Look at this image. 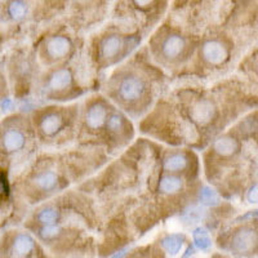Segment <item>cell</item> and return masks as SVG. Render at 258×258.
<instances>
[{
	"instance_id": "1",
	"label": "cell",
	"mask_w": 258,
	"mask_h": 258,
	"mask_svg": "<svg viewBox=\"0 0 258 258\" xmlns=\"http://www.w3.org/2000/svg\"><path fill=\"white\" fill-rule=\"evenodd\" d=\"M146 92V84L137 75L129 74L120 79L117 85V94L120 100L128 103H135L141 100Z\"/></svg>"
},
{
	"instance_id": "2",
	"label": "cell",
	"mask_w": 258,
	"mask_h": 258,
	"mask_svg": "<svg viewBox=\"0 0 258 258\" xmlns=\"http://www.w3.org/2000/svg\"><path fill=\"white\" fill-rule=\"evenodd\" d=\"M202 57L209 64L218 66V64H222L226 59L229 58V50L220 40L212 39V40L206 41L203 44Z\"/></svg>"
},
{
	"instance_id": "3",
	"label": "cell",
	"mask_w": 258,
	"mask_h": 258,
	"mask_svg": "<svg viewBox=\"0 0 258 258\" xmlns=\"http://www.w3.org/2000/svg\"><path fill=\"white\" fill-rule=\"evenodd\" d=\"M257 245V234L254 230L243 227L232 238V249L240 254L252 253Z\"/></svg>"
},
{
	"instance_id": "4",
	"label": "cell",
	"mask_w": 258,
	"mask_h": 258,
	"mask_svg": "<svg viewBox=\"0 0 258 258\" xmlns=\"http://www.w3.org/2000/svg\"><path fill=\"white\" fill-rule=\"evenodd\" d=\"M186 49V40L178 34H170L161 43V53L167 59L174 61L183 54Z\"/></svg>"
},
{
	"instance_id": "5",
	"label": "cell",
	"mask_w": 258,
	"mask_h": 258,
	"mask_svg": "<svg viewBox=\"0 0 258 258\" xmlns=\"http://www.w3.org/2000/svg\"><path fill=\"white\" fill-rule=\"evenodd\" d=\"M25 145H26V136L17 128L7 129L2 137V146L4 151L8 154L17 153L24 149Z\"/></svg>"
},
{
	"instance_id": "6",
	"label": "cell",
	"mask_w": 258,
	"mask_h": 258,
	"mask_svg": "<svg viewBox=\"0 0 258 258\" xmlns=\"http://www.w3.org/2000/svg\"><path fill=\"white\" fill-rule=\"evenodd\" d=\"M45 49H47L48 56L53 59H59L63 58L69 54V52L71 50V41L70 39L66 38V36H53L49 40L47 41V45H45Z\"/></svg>"
},
{
	"instance_id": "7",
	"label": "cell",
	"mask_w": 258,
	"mask_h": 258,
	"mask_svg": "<svg viewBox=\"0 0 258 258\" xmlns=\"http://www.w3.org/2000/svg\"><path fill=\"white\" fill-rule=\"evenodd\" d=\"M124 47L123 39L119 35H109L106 36L100 45V53L101 57L106 61L110 59H115L119 54H120L121 49Z\"/></svg>"
},
{
	"instance_id": "8",
	"label": "cell",
	"mask_w": 258,
	"mask_h": 258,
	"mask_svg": "<svg viewBox=\"0 0 258 258\" xmlns=\"http://www.w3.org/2000/svg\"><path fill=\"white\" fill-rule=\"evenodd\" d=\"M109 117V112L105 106L101 103H96V105L91 106L85 115V123L91 129H100L107 121Z\"/></svg>"
},
{
	"instance_id": "9",
	"label": "cell",
	"mask_w": 258,
	"mask_h": 258,
	"mask_svg": "<svg viewBox=\"0 0 258 258\" xmlns=\"http://www.w3.org/2000/svg\"><path fill=\"white\" fill-rule=\"evenodd\" d=\"M63 128V116L58 112H48L41 117L40 129L48 137L57 135Z\"/></svg>"
},
{
	"instance_id": "10",
	"label": "cell",
	"mask_w": 258,
	"mask_h": 258,
	"mask_svg": "<svg viewBox=\"0 0 258 258\" xmlns=\"http://www.w3.org/2000/svg\"><path fill=\"white\" fill-rule=\"evenodd\" d=\"M73 83V75L66 69H59L54 71L48 80V87L52 92H62L68 89Z\"/></svg>"
},
{
	"instance_id": "11",
	"label": "cell",
	"mask_w": 258,
	"mask_h": 258,
	"mask_svg": "<svg viewBox=\"0 0 258 258\" xmlns=\"http://www.w3.org/2000/svg\"><path fill=\"white\" fill-rule=\"evenodd\" d=\"M214 106L211 101L208 100H200L194 105L192 110H191V115L195 120L200 121V123H208L212 120V117L214 115Z\"/></svg>"
},
{
	"instance_id": "12",
	"label": "cell",
	"mask_w": 258,
	"mask_h": 258,
	"mask_svg": "<svg viewBox=\"0 0 258 258\" xmlns=\"http://www.w3.org/2000/svg\"><path fill=\"white\" fill-rule=\"evenodd\" d=\"M34 246H35V243L30 235L20 234L13 240L12 250L17 257H26L34 250Z\"/></svg>"
},
{
	"instance_id": "13",
	"label": "cell",
	"mask_w": 258,
	"mask_h": 258,
	"mask_svg": "<svg viewBox=\"0 0 258 258\" xmlns=\"http://www.w3.org/2000/svg\"><path fill=\"white\" fill-rule=\"evenodd\" d=\"M239 149V144L236 140L232 137L225 136V137L218 138L216 144H214V150L216 153L220 154L221 156H231L234 155Z\"/></svg>"
},
{
	"instance_id": "14",
	"label": "cell",
	"mask_w": 258,
	"mask_h": 258,
	"mask_svg": "<svg viewBox=\"0 0 258 258\" xmlns=\"http://www.w3.org/2000/svg\"><path fill=\"white\" fill-rule=\"evenodd\" d=\"M187 167V158L183 154H172L164 160V168L170 174L179 173Z\"/></svg>"
},
{
	"instance_id": "15",
	"label": "cell",
	"mask_w": 258,
	"mask_h": 258,
	"mask_svg": "<svg viewBox=\"0 0 258 258\" xmlns=\"http://www.w3.org/2000/svg\"><path fill=\"white\" fill-rule=\"evenodd\" d=\"M57 183H58V176H57L54 172H52V170L41 172V173H39L35 178V185L38 186L40 190L44 191L54 190Z\"/></svg>"
},
{
	"instance_id": "16",
	"label": "cell",
	"mask_w": 258,
	"mask_h": 258,
	"mask_svg": "<svg viewBox=\"0 0 258 258\" xmlns=\"http://www.w3.org/2000/svg\"><path fill=\"white\" fill-rule=\"evenodd\" d=\"M182 188V179L174 174H167L160 179L159 190L163 194H176Z\"/></svg>"
},
{
	"instance_id": "17",
	"label": "cell",
	"mask_w": 258,
	"mask_h": 258,
	"mask_svg": "<svg viewBox=\"0 0 258 258\" xmlns=\"http://www.w3.org/2000/svg\"><path fill=\"white\" fill-rule=\"evenodd\" d=\"M38 218L43 223V226L54 225L58 220V211L56 208H45L40 212Z\"/></svg>"
},
{
	"instance_id": "18",
	"label": "cell",
	"mask_w": 258,
	"mask_h": 258,
	"mask_svg": "<svg viewBox=\"0 0 258 258\" xmlns=\"http://www.w3.org/2000/svg\"><path fill=\"white\" fill-rule=\"evenodd\" d=\"M163 245H164V248L167 249L168 253H170V254H176V253H178V250L181 249L182 241L181 239L177 238V236H168V238L164 239V241H163Z\"/></svg>"
},
{
	"instance_id": "19",
	"label": "cell",
	"mask_w": 258,
	"mask_h": 258,
	"mask_svg": "<svg viewBox=\"0 0 258 258\" xmlns=\"http://www.w3.org/2000/svg\"><path fill=\"white\" fill-rule=\"evenodd\" d=\"M9 15L12 16V18L15 20H20V18L24 17L26 15V6L25 3H21V2H16V3H12L8 8Z\"/></svg>"
},
{
	"instance_id": "20",
	"label": "cell",
	"mask_w": 258,
	"mask_h": 258,
	"mask_svg": "<svg viewBox=\"0 0 258 258\" xmlns=\"http://www.w3.org/2000/svg\"><path fill=\"white\" fill-rule=\"evenodd\" d=\"M107 128L110 132H119L120 128L123 126V117L119 114H112L107 117Z\"/></svg>"
},
{
	"instance_id": "21",
	"label": "cell",
	"mask_w": 258,
	"mask_h": 258,
	"mask_svg": "<svg viewBox=\"0 0 258 258\" xmlns=\"http://www.w3.org/2000/svg\"><path fill=\"white\" fill-rule=\"evenodd\" d=\"M58 234H59V227H57L56 225L43 226L40 230V235L43 239H53V238H56Z\"/></svg>"
},
{
	"instance_id": "22",
	"label": "cell",
	"mask_w": 258,
	"mask_h": 258,
	"mask_svg": "<svg viewBox=\"0 0 258 258\" xmlns=\"http://www.w3.org/2000/svg\"><path fill=\"white\" fill-rule=\"evenodd\" d=\"M195 240H197L198 245H199L200 248H203V249H206V248H208L209 244H211V243H209L208 235H207L204 231L198 232V234H195Z\"/></svg>"
},
{
	"instance_id": "23",
	"label": "cell",
	"mask_w": 258,
	"mask_h": 258,
	"mask_svg": "<svg viewBox=\"0 0 258 258\" xmlns=\"http://www.w3.org/2000/svg\"><path fill=\"white\" fill-rule=\"evenodd\" d=\"M248 200H249V203L257 202V186H254V187H252L249 190V194H248Z\"/></svg>"
}]
</instances>
